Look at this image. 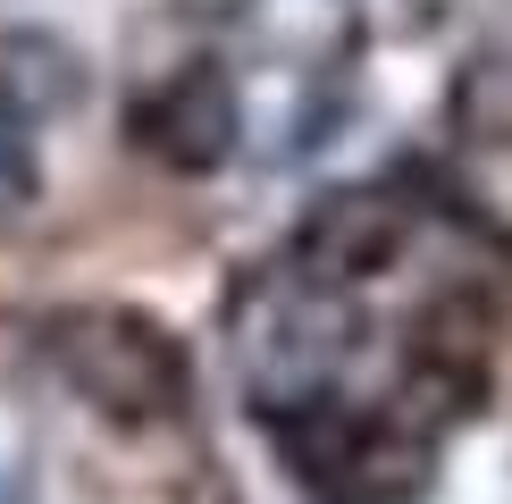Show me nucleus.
<instances>
[{
  "instance_id": "obj_1",
  "label": "nucleus",
  "mask_w": 512,
  "mask_h": 504,
  "mask_svg": "<svg viewBox=\"0 0 512 504\" xmlns=\"http://www.w3.org/2000/svg\"><path fill=\"white\" fill-rule=\"evenodd\" d=\"M42 353H51V370L68 378L93 412L110 420H168L185 404V387H194V370H185V345L168 328H152L143 311H59L51 328H42Z\"/></svg>"
},
{
  "instance_id": "obj_4",
  "label": "nucleus",
  "mask_w": 512,
  "mask_h": 504,
  "mask_svg": "<svg viewBox=\"0 0 512 504\" xmlns=\"http://www.w3.org/2000/svg\"><path fill=\"white\" fill-rule=\"evenodd\" d=\"M34 185H42L34 135H26V118H17V110H0V210H26Z\"/></svg>"
},
{
  "instance_id": "obj_5",
  "label": "nucleus",
  "mask_w": 512,
  "mask_h": 504,
  "mask_svg": "<svg viewBox=\"0 0 512 504\" xmlns=\"http://www.w3.org/2000/svg\"><path fill=\"white\" fill-rule=\"evenodd\" d=\"M0 504H17V488H9V471H0Z\"/></svg>"
},
{
  "instance_id": "obj_3",
  "label": "nucleus",
  "mask_w": 512,
  "mask_h": 504,
  "mask_svg": "<svg viewBox=\"0 0 512 504\" xmlns=\"http://www.w3.org/2000/svg\"><path fill=\"white\" fill-rule=\"evenodd\" d=\"M403 202L387 194V185H345V194H328L303 219V236H294V269H303L311 286L345 294L361 278H378V269L403 252Z\"/></svg>"
},
{
  "instance_id": "obj_2",
  "label": "nucleus",
  "mask_w": 512,
  "mask_h": 504,
  "mask_svg": "<svg viewBox=\"0 0 512 504\" xmlns=\"http://www.w3.org/2000/svg\"><path fill=\"white\" fill-rule=\"evenodd\" d=\"M236 135H244V101L227 68H210V59H185V68H168L160 84H143L135 93V143L168 168H185V177H210V168L236 160Z\"/></svg>"
}]
</instances>
